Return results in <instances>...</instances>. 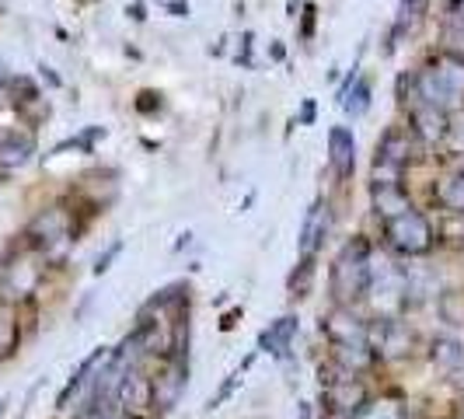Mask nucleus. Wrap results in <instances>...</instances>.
I'll use <instances>...</instances> for the list:
<instances>
[{
	"label": "nucleus",
	"mask_w": 464,
	"mask_h": 419,
	"mask_svg": "<svg viewBox=\"0 0 464 419\" xmlns=\"http://www.w3.org/2000/svg\"><path fill=\"white\" fill-rule=\"evenodd\" d=\"M28 161H32V140L18 137V133L0 137V168H4V171L24 168Z\"/></svg>",
	"instance_id": "412c9836"
},
{
	"label": "nucleus",
	"mask_w": 464,
	"mask_h": 419,
	"mask_svg": "<svg viewBox=\"0 0 464 419\" xmlns=\"http://www.w3.org/2000/svg\"><path fill=\"white\" fill-rule=\"evenodd\" d=\"M328 287H332V301L339 307H353L356 301L367 297V287H371V245H367V238H353L343 245V252L332 262Z\"/></svg>",
	"instance_id": "f257e3e1"
},
{
	"label": "nucleus",
	"mask_w": 464,
	"mask_h": 419,
	"mask_svg": "<svg viewBox=\"0 0 464 419\" xmlns=\"http://www.w3.org/2000/svg\"><path fill=\"white\" fill-rule=\"evenodd\" d=\"M119 252H122V241H116V245H112V248H109L105 256H98V262H94V277H102V273H105V269L112 266V258H116Z\"/></svg>",
	"instance_id": "c85d7f7f"
},
{
	"label": "nucleus",
	"mask_w": 464,
	"mask_h": 419,
	"mask_svg": "<svg viewBox=\"0 0 464 419\" xmlns=\"http://www.w3.org/2000/svg\"><path fill=\"white\" fill-rule=\"evenodd\" d=\"M311 28H314V7L307 4V15H304V39L311 35Z\"/></svg>",
	"instance_id": "2f4dec72"
},
{
	"label": "nucleus",
	"mask_w": 464,
	"mask_h": 419,
	"mask_svg": "<svg viewBox=\"0 0 464 419\" xmlns=\"http://www.w3.org/2000/svg\"><path fill=\"white\" fill-rule=\"evenodd\" d=\"M409 122H412V133H416L422 143H440V140H447V133H450V116H447L443 109L422 105V102L409 112Z\"/></svg>",
	"instance_id": "9b49d317"
},
{
	"label": "nucleus",
	"mask_w": 464,
	"mask_h": 419,
	"mask_svg": "<svg viewBox=\"0 0 464 419\" xmlns=\"http://www.w3.org/2000/svg\"><path fill=\"white\" fill-rule=\"evenodd\" d=\"M35 279H39V273H35V266H28V262H18V266H11L7 269V283H11V294H32V287H35Z\"/></svg>",
	"instance_id": "cd10ccee"
},
{
	"label": "nucleus",
	"mask_w": 464,
	"mask_h": 419,
	"mask_svg": "<svg viewBox=\"0 0 464 419\" xmlns=\"http://www.w3.org/2000/svg\"><path fill=\"white\" fill-rule=\"evenodd\" d=\"M311 283H314V258L301 256L297 269H294V273H290V279H286V290H290V297H294V301H301V297H307Z\"/></svg>",
	"instance_id": "a878e982"
},
{
	"label": "nucleus",
	"mask_w": 464,
	"mask_h": 419,
	"mask_svg": "<svg viewBox=\"0 0 464 419\" xmlns=\"http://www.w3.org/2000/svg\"><path fill=\"white\" fill-rule=\"evenodd\" d=\"M297 328H301V322H297L294 315H283V318H276L273 326L262 332L258 349H266V353H273V356H286V349H290V343H294Z\"/></svg>",
	"instance_id": "dca6fc26"
},
{
	"label": "nucleus",
	"mask_w": 464,
	"mask_h": 419,
	"mask_svg": "<svg viewBox=\"0 0 464 419\" xmlns=\"http://www.w3.org/2000/svg\"><path fill=\"white\" fill-rule=\"evenodd\" d=\"M22 346V326H18V311L7 297H0V364H7Z\"/></svg>",
	"instance_id": "f3484780"
},
{
	"label": "nucleus",
	"mask_w": 464,
	"mask_h": 419,
	"mask_svg": "<svg viewBox=\"0 0 464 419\" xmlns=\"http://www.w3.org/2000/svg\"><path fill=\"white\" fill-rule=\"evenodd\" d=\"M126 15H133V22H143L147 15H143V4H133V7H126Z\"/></svg>",
	"instance_id": "473e14b6"
},
{
	"label": "nucleus",
	"mask_w": 464,
	"mask_h": 419,
	"mask_svg": "<svg viewBox=\"0 0 464 419\" xmlns=\"http://www.w3.org/2000/svg\"><path fill=\"white\" fill-rule=\"evenodd\" d=\"M440 43H443V56H454V60H464V18H458V15H450V18L443 22Z\"/></svg>",
	"instance_id": "393cba45"
},
{
	"label": "nucleus",
	"mask_w": 464,
	"mask_h": 419,
	"mask_svg": "<svg viewBox=\"0 0 464 419\" xmlns=\"http://www.w3.org/2000/svg\"><path fill=\"white\" fill-rule=\"evenodd\" d=\"M401 273H405V307L409 304H426L430 297L440 294V279L433 269L416 262V266H401Z\"/></svg>",
	"instance_id": "4468645a"
},
{
	"label": "nucleus",
	"mask_w": 464,
	"mask_h": 419,
	"mask_svg": "<svg viewBox=\"0 0 464 419\" xmlns=\"http://www.w3.org/2000/svg\"><path fill=\"white\" fill-rule=\"evenodd\" d=\"M367 297L373 301L381 318H401L405 311V273L401 266L388 262V258L371 256V287H367Z\"/></svg>",
	"instance_id": "7ed1b4c3"
},
{
	"label": "nucleus",
	"mask_w": 464,
	"mask_h": 419,
	"mask_svg": "<svg viewBox=\"0 0 464 419\" xmlns=\"http://www.w3.org/2000/svg\"><path fill=\"white\" fill-rule=\"evenodd\" d=\"M322 336L332 346H353V343H367V322L353 311V307H332L322 315Z\"/></svg>",
	"instance_id": "1a4fd4ad"
},
{
	"label": "nucleus",
	"mask_w": 464,
	"mask_h": 419,
	"mask_svg": "<svg viewBox=\"0 0 464 419\" xmlns=\"http://www.w3.org/2000/svg\"><path fill=\"white\" fill-rule=\"evenodd\" d=\"M150 388H154V413H171L188 388V360L186 353H168L161 360L158 374L150 377Z\"/></svg>",
	"instance_id": "39448f33"
},
{
	"label": "nucleus",
	"mask_w": 464,
	"mask_h": 419,
	"mask_svg": "<svg viewBox=\"0 0 464 419\" xmlns=\"http://www.w3.org/2000/svg\"><path fill=\"white\" fill-rule=\"evenodd\" d=\"M461 419H464V413H461Z\"/></svg>",
	"instance_id": "c9c22d12"
},
{
	"label": "nucleus",
	"mask_w": 464,
	"mask_h": 419,
	"mask_svg": "<svg viewBox=\"0 0 464 419\" xmlns=\"http://www.w3.org/2000/svg\"><path fill=\"white\" fill-rule=\"evenodd\" d=\"M328 228H332V210H328L325 200H314L301 228V256H318V248L325 245L328 238Z\"/></svg>",
	"instance_id": "9d476101"
},
{
	"label": "nucleus",
	"mask_w": 464,
	"mask_h": 419,
	"mask_svg": "<svg viewBox=\"0 0 464 419\" xmlns=\"http://www.w3.org/2000/svg\"><path fill=\"white\" fill-rule=\"evenodd\" d=\"M433 67H437V73L443 77V84L450 88V94H454L458 102H464V60H454V56H440Z\"/></svg>",
	"instance_id": "b1692460"
},
{
	"label": "nucleus",
	"mask_w": 464,
	"mask_h": 419,
	"mask_svg": "<svg viewBox=\"0 0 464 419\" xmlns=\"http://www.w3.org/2000/svg\"><path fill=\"white\" fill-rule=\"evenodd\" d=\"M322 402L332 416H346L353 419L367 402H371V392L367 385L356 377V374H346L343 367H322Z\"/></svg>",
	"instance_id": "f03ea898"
},
{
	"label": "nucleus",
	"mask_w": 464,
	"mask_h": 419,
	"mask_svg": "<svg viewBox=\"0 0 464 419\" xmlns=\"http://www.w3.org/2000/svg\"><path fill=\"white\" fill-rule=\"evenodd\" d=\"M450 15H458V18H464V0H450Z\"/></svg>",
	"instance_id": "72a5a7b5"
},
{
	"label": "nucleus",
	"mask_w": 464,
	"mask_h": 419,
	"mask_svg": "<svg viewBox=\"0 0 464 419\" xmlns=\"http://www.w3.org/2000/svg\"><path fill=\"white\" fill-rule=\"evenodd\" d=\"M328 161L335 168L339 179H349L356 168V140L346 126H332L328 130Z\"/></svg>",
	"instance_id": "ddd939ff"
},
{
	"label": "nucleus",
	"mask_w": 464,
	"mask_h": 419,
	"mask_svg": "<svg viewBox=\"0 0 464 419\" xmlns=\"http://www.w3.org/2000/svg\"><path fill=\"white\" fill-rule=\"evenodd\" d=\"M371 203H373V213H377L384 224L412 210L409 192L398 186V182H373V186H371Z\"/></svg>",
	"instance_id": "f8f14e48"
},
{
	"label": "nucleus",
	"mask_w": 464,
	"mask_h": 419,
	"mask_svg": "<svg viewBox=\"0 0 464 419\" xmlns=\"http://www.w3.org/2000/svg\"><path fill=\"white\" fill-rule=\"evenodd\" d=\"M367 346L381 360H405L412 353V328L401 318H377L367 326Z\"/></svg>",
	"instance_id": "0eeeda50"
},
{
	"label": "nucleus",
	"mask_w": 464,
	"mask_h": 419,
	"mask_svg": "<svg viewBox=\"0 0 464 419\" xmlns=\"http://www.w3.org/2000/svg\"><path fill=\"white\" fill-rule=\"evenodd\" d=\"M437 200L443 210H450L454 217H464V171L450 175L440 189H437Z\"/></svg>",
	"instance_id": "5701e85b"
},
{
	"label": "nucleus",
	"mask_w": 464,
	"mask_h": 419,
	"mask_svg": "<svg viewBox=\"0 0 464 419\" xmlns=\"http://www.w3.org/2000/svg\"><path fill=\"white\" fill-rule=\"evenodd\" d=\"M353 419H409V409H405L398 398L381 395V398H371Z\"/></svg>",
	"instance_id": "4be33fe9"
},
{
	"label": "nucleus",
	"mask_w": 464,
	"mask_h": 419,
	"mask_svg": "<svg viewBox=\"0 0 464 419\" xmlns=\"http://www.w3.org/2000/svg\"><path fill=\"white\" fill-rule=\"evenodd\" d=\"M339 105H343L353 119H360L371 109V84H367L363 77H356V70L349 73V81L343 84V92H339Z\"/></svg>",
	"instance_id": "aec40b11"
},
{
	"label": "nucleus",
	"mask_w": 464,
	"mask_h": 419,
	"mask_svg": "<svg viewBox=\"0 0 464 419\" xmlns=\"http://www.w3.org/2000/svg\"><path fill=\"white\" fill-rule=\"evenodd\" d=\"M416 94L422 105H433V109H450V105H458V98L450 94V88L443 84V77L437 73V67L430 63L426 70H419L416 73Z\"/></svg>",
	"instance_id": "2eb2a0df"
},
{
	"label": "nucleus",
	"mask_w": 464,
	"mask_h": 419,
	"mask_svg": "<svg viewBox=\"0 0 464 419\" xmlns=\"http://www.w3.org/2000/svg\"><path fill=\"white\" fill-rule=\"evenodd\" d=\"M0 88H7V73H4V63H0Z\"/></svg>",
	"instance_id": "f704fd0d"
},
{
	"label": "nucleus",
	"mask_w": 464,
	"mask_h": 419,
	"mask_svg": "<svg viewBox=\"0 0 464 419\" xmlns=\"http://www.w3.org/2000/svg\"><path fill=\"white\" fill-rule=\"evenodd\" d=\"M301 122H304V126H311V122H314V102H311V98L304 102V109H301Z\"/></svg>",
	"instance_id": "7c9ffc66"
},
{
	"label": "nucleus",
	"mask_w": 464,
	"mask_h": 419,
	"mask_svg": "<svg viewBox=\"0 0 464 419\" xmlns=\"http://www.w3.org/2000/svg\"><path fill=\"white\" fill-rule=\"evenodd\" d=\"M112 398H116L119 413L130 419H143L147 413H154V388H150V377L140 367H126L119 374Z\"/></svg>",
	"instance_id": "423d86ee"
},
{
	"label": "nucleus",
	"mask_w": 464,
	"mask_h": 419,
	"mask_svg": "<svg viewBox=\"0 0 464 419\" xmlns=\"http://www.w3.org/2000/svg\"><path fill=\"white\" fill-rule=\"evenodd\" d=\"M461 360H464V343H461V339H454V336H437V339L430 343V364H433L443 377L454 371Z\"/></svg>",
	"instance_id": "a211bd4d"
},
{
	"label": "nucleus",
	"mask_w": 464,
	"mask_h": 419,
	"mask_svg": "<svg viewBox=\"0 0 464 419\" xmlns=\"http://www.w3.org/2000/svg\"><path fill=\"white\" fill-rule=\"evenodd\" d=\"M70 234H73V220H70V213L63 207L43 210V213L32 220V228H28L32 245H39L43 252H53V248L67 245Z\"/></svg>",
	"instance_id": "6e6552de"
},
{
	"label": "nucleus",
	"mask_w": 464,
	"mask_h": 419,
	"mask_svg": "<svg viewBox=\"0 0 464 419\" xmlns=\"http://www.w3.org/2000/svg\"><path fill=\"white\" fill-rule=\"evenodd\" d=\"M437 307H440V318L447 326H464V294L461 290H443L437 297Z\"/></svg>",
	"instance_id": "bb28decb"
},
{
	"label": "nucleus",
	"mask_w": 464,
	"mask_h": 419,
	"mask_svg": "<svg viewBox=\"0 0 464 419\" xmlns=\"http://www.w3.org/2000/svg\"><path fill=\"white\" fill-rule=\"evenodd\" d=\"M373 349L367 343H353V346H332V364L343 367L346 374H363L373 367Z\"/></svg>",
	"instance_id": "6ab92c4d"
},
{
	"label": "nucleus",
	"mask_w": 464,
	"mask_h": 419,
	"mask_svg": "<svg viewBox=\"0 0 464 419\" xmlns=\"http://www.w3.org/2000/svg\"><path fill=\"white\" fill-rule=\"evenodd\" d=\"M384 238L401 256H426L433 248V224L419 210H409V213H401V217L384 224Z\"/></svg>",
	"instance_id": "20e7f679"
},
{
	"label": "nucleus",
	"mask_w": 464,
	"mask_h": 419,
	"mask_svg": "<svg viewBox=\"0 0 464 419\" xmlns=\"http://www.w3.org/2000/svg\"><path fill=\"white\" fill-rule=\"evenodd\" d=\"M447 381H450V388H458V392L464 395V360L458 364V367H454V371L447 374Z\"/></svg>",
	"instance_id": "c756f323"
}]
</instances>
